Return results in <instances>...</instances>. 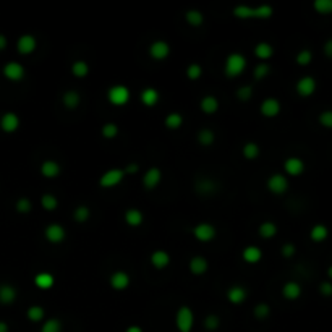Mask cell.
<instances>
[{"instance_id":"obj_11","label":"cell","mask_w":332,"mask_h":332,"mask_svg":"<svg viewBox=\"0 0 332 332\" xmlns=\"http://www.w3.org/2000/svg\"><path fill=\"white\" fill-rule=\"evenodd\" d=\"M149 57L154 60H165L170 55V46L165 41H154L147 49Z\"/></svg>"},{"instance_id":"obj_51","label":"cell","mask_w":332,"mask_h":332,"mask_svg":"<svg viewBox=\"0 0 332 332\" xmlns=\"http://www.w3.org/2000/svg\"><path fill=\"white\" fill-rule=\"evenodd\" d=\"M237 97H238L240 101H243V102L250 101L251 97H253V88H251L250 84H247V86H240L238 91H237Z\"/></svg>"},{"instance_id":"obj_18","label":"cell","mask_w":332,"mask_h":332,"mask_svg":"<svg viewBox=\"0 0 332 332\" xmlns=\"http://www.w3.org/2000/svg\"><path fill=\"white\" fill-rule=\"evenodd\" d=\"M248 297L247 288L242 285H233L227 290V300L230 301L232 305H242Z\"/></svg>"},{"instance_id":"obj_41","label":"cell","mask_w":332,"mask_h":332,"mask_svg":"<svg viewBox=\"0 0 332 332\" xmlns=\"http://www.w3.org/2000/svg\"><path fill=\"white\" fill-rule=\"evenodd\" d=\"M89 217H91V209L88 206H84V204H79L75 209V212H73V219H75L78 224L88 222Z\"/></svg>"},{"instance_id":"obj_53","label":"cell","mask_w":332,"mask_h":332,"mask_svg":"<svg viewBox=\"0 0 332 332\" xmlns=\"http://www.w3.org/2000/svg\"><path fill=\"white\" fill-rule=\"evenodd\" d=\"M280 253L285 258H292V256H295V253H297V248H295L293 243H285L284 247H282Z\"/></svg>"},{"instance_id":"obj_7","label":"cell","mask_w":332,"mask_h":332,"mask_svg":"<svg viewBox=\"0 0 332 332\" xmlns=\"http://www.w3.org/2000/svg\"><path fill=\"white\" fill-rule=\"evenodd\" d=\"M24 75H26V70L20 62H8L3 66V76L8 81H21Z\"/></svg>"},{"instance_id":"obj_20","label":"cell","mask_w":332,"mask_h":332,"mask_svg":"<svg viewBox=\"0 0 332 332\" xmlns=\"http://www.w3.org/2000/svg\"><path fill=\"white\" fill-rule=\"evenodd\" d=\"M60 172H62V167H60V164L57 161H52V159H47L41 164V174L42 177L46 178H55L60 175Z\"/></svg>"},{"instance_id":"obj_19","label":"cell","mask_w":332,"mask_h":332,"mask_svg":"<svg viewBox=\"0 0 332 332\" xmlns=\"http://www.w3.org/2000/svg\"><path fill=\"white\" fill-rule=\"evenodd\" d=\"M282 295H284V298L288 301L298 300L301 297V285L295 280H288L284 284V287H282Z\"/></svg>"},{"instance_id":"obj_38","label":"cell","mask_w":332,"mask_h":332,"mask_svg":"<svg viewBox=\"0 0 332 332\" xmlns=\"http://www.w3.org/2000/svg\"><path fill=\"white\" fill-rule=\"evenodd\" d=\"M328 235H329L328 227L323 225V224H318V225H315V227H313V229H311V232H310V237H311V240H313V242H316V243H321V242H324V240L328 238Z\"/></svg>"},{"instance_id":"obj_45","label":"cell","mask_w":332,"mask_h":332,"mask_svg":"<svg viewBox=\"0 0 332 332\" xmlns=\"http://www.w3.org/2000/svg\"><path fill=\"white\" fill-rule=\"evenodd\" d=\"M313 7L319 15H331L332 13V0H316Z\"/></svg>"},{"instance_id":"obj_16","label":"cell","mask_w":332,"mask_h":332,"mask_svg":"<svg viewBox=\"0 0 332 332\" xmlns=\"http://www.w3.org/2000/svg\"><path fill=\"white\" fill-rule=\"evenodd\" d=\"M188 269L193 275H204L209 269V263L204 256H193L188 263Z\"/></svg>"},{"instance_id":"obj_49","label":"cell","mask_w":332,"mask_h":332,"mask_svg":"<svg viewBox=\"0 0 332 332\" xmlns=\"http://www.w3.org/2000/svg\"><path fill=\"white\" fill-rule=\"evenodd\" d=\"M220 326V318L217 315H207L204 318V329L207 331H217Z\"/></svg>"},{"instance_id":"obj_50","label":"cell","mask_w":332,"mask_h":332,"mask_svg":"<svg viewBox=\"0 0 332 332\" xmlns=\"http://www.w3.org/2000/svg\"><path fill=\"white\" fill-rule=\"evenodd\" d=\"M15 207H16V211L20 214H28V212H31L33 202H31V199H28V198H20L16 201Z\"/></svg>"},{"instance_id":"obj_59","label":"cell","mask_w":332,"mask_h":332,"mask_svg":"<svg viewBox=\"0 0 332 332\" xmlns=\"http://www.w3.org/2000/svg\"><path fill=\"white\" fill-rule=\"evenodd\" d=\"M0 332H8V324L5 321H0Z\"/></svg>"},{"instance_id":"obj_30","label":"cell","mask_w":332,"mask_h":332,"mask_svg":"<svg viewBox=\"0 0 332 332\" xmlns=\"http://www.w3.org/2000/svg\"><path fill=\"white\" fill-rule=\"evenodd\" d=\"M255 55L264 62V60H267L274 55V47L269 42H260V44L255 46Z\"/></svg>"},{"instance_id":"obj_34","label":"cell","mask_w":332,"mask_h":332,"mask_svg":"<svg viewBox=\"0 0 332 332\" xmlns=\"http://www.w3.org/2000/svg\"><path fill=\"white\" fill-rule=\"evenodd\" d=\"M242 154H243L245 159H247V161H255V159L260 157L261 149H260V146H258L256 143H253V141H250V143H247V144L243 146Z\"/></svg>"},{"instance_id":"obj_13","label":"cell","mask_w":332,"mask_h":332,"mask_svg":"<svg viewBox=\"0 0 332 332\" xmlns=\"http://www.w3.org/2000/svg\"><path fill=\"white\" fill-rule=\"evenodd\" d=\"M162 182V172L159 167H151L144 172L143 175V187L146 190H154Z\"/></svg>"},{"instance_id":"obj_4","label":"cell","mask_w":332,"mask_h":332,"mask_svg":"<svg viewBox=\"0 0 332 332\" xmlns=\"http://www.w3.org/2000/svg\"><path fill=\"white\" fill-rule=\"evenodd\" d=\"M125 178L124 169H109L107 172H104L99 178V187L101 188H115L119 187Z\"/></svg>"},{"instance_id":"obj_1","label":"cell","mask_w":332,"mask_h":332,"mask_svg":"<svg viewBox=\"0 0 332 332\" xmlns=\"http://www.w3.org/2000/svg\"><path fill=\"white\" fill-rule=\"evenodd\" d=\"M247 68V57L238 52H233L227 55L224 64V73L227 78H237Z\"/></svg>"},{"instance_id":"obj_22","label":"cell","mask_w":332,"mask_h":332,"mask_svg":"<svg viewBox=\"0 0 332 332\" xmlns=\"http://www.w3.org/2000/svg\"><path fill=\"white\" fill-rule=\"evenodd\" d=\"M151 264L156 269H165L170 264V255L164 250H156L149 258Z\"/></svg>"},{"instance_id":"obj_14","label":"cell","mask_w":332,"mask_h":332,"mask_svg":"<svg viewBox=\"0 0 332 332\" xmlns=\"http://www.w3.org/2000/svg\"><path fill=\"white\" fill-rule=\"evenodd\" d=\"M0 128L5 133H15L20 128V117L15 112H5L0 117Z\"/></svg>"},{"instance_id":"obj_17","label":"cell","mask_w":332,"mask_h":332,"mask_svg":"<svg viewBox=\"0 0 332 332\" xmlns=\"http://www.w3.org/2000/svg\"><path fill=\"white\" fill-rule=\"evenodd\" d=\"M284 170L285 174L292 177H298L305 172V162L300 157H288L284 162Z\"/></svg>"},{"instance_id":"obj_57","label":"cell","mask_w":332,"mask_h":332,"mask_svg":"<svg viewBox=\"0 0 332 332\" xmlns=\"http://www.w3.org/2000/svg\"><path fill=\"white\" fill-rule=\"evenodd\" d=\"M125 332H143V329H141L139 326L132 324V326H128V328L125 329Z\"/></svg>"},{"instance_id":"obj_58","label":"cell","mask_w":332,"mask_h":332,"mask_svg":"<svg viewBox=\"0 0 332 332\" xmlns=\"http://www.w3.org/2000/svg\"><path fill=\"white\" fill-rule=\"evenodd\" d=\"M7 42H8L7 38H5L3 34H0V51H3V49L7 47Z\"/></svg>"},{"instance_id":"obj_32","label":"cell","mask_w":332,"mask_h":332,"mask_svg":"<svg viewBox=\"0 0 332 332\" xmlns=\"http://www.w3.org/2000/svg\"><path fill=\"white\" fill-rule=\"evenodd\" d=\"M71 75L76 76V78H86L89 75V65L88 62H84V60H75V62L71 64Z\"/></svg>"},{"instance_id":"obj_55","label":"cell","mask_w":332,"mask_h":332,"mask_svg":"<svg viewBox=\"0 0 332 332\" xmlns=\"http://www.w3.org/2000/svg\"><path fill=\"white\" fill-rule=\"evenodd\" d=\"M324 55L326 57H329V59H332V39H328L324 42Z\"/></svg>"},{"instance_id":"obj_23","label":"cell","mask_w":332,"mask_h":332,"mask_svg":"<svg viewBox=\"0 0 332 332\" xmlns=\"http://www.w3.org/2000/svg\"><path fill=\"white\" fill-rule=\"evenodd\" d=\"M18 297V292L13 285L10 284H2L0 285V303L2 305H11L15 303V300Z\"/></svg>"},{"instance_id":"obj_56","label":"cell","mask_w":332,"mask_h":332,"mask_svg":"<svg viewBox=\"0 0 332 332\" xmlns=\"http://www.w3.org/2000/svg\"><path fill=\"white\" fill-rule=\"evenodd\" d=\"M138 169H139L138 164H128L127 167L124 169V172H125V175H128V174H136Z\"/></svg>"},{"instance_id":"obj_28","label":"cell","mask_w":332,"mask_h":332,"mask_svg":"<svg viewBox=\"0 0 332 332\" xmlns=\"http://www.w3.org/2000/svg\"><path fill=\"white\" fill-rule=\"evenodd\" d=\"M125 222H127V225H130V227H139L141 224L144 222V214L136 207H130L125 212Z\"/></svg>"},{"instance_id":"obj_12","label":"cell","mask_w":332,"mask_h":332,"mask_svg":"<svg viewBox=\"0 0 332 332\" xmlns=\"http://www.w3.org/2000/svg\"><path fill=\"white\" fill-rule=\"evenodd\" d=\"M36 47H38V41L33 34H23L16 41V49L21 55H31Z\"/></svg>"},{"instance_id":"obj_40","label":"cell","mask_w":332,"mask_h":332,"mask_svg":"<svg viewBox=\"0 0 332 332\" xmlns=\"http://www.w3.org/2000/svg\"><path fill=\"white\" fill-rule=\"evenodd\" d=\"M26 316H28V319L31 323H41L42 319H44V316H46V311H44V308H42V306L33 305V306H29V308H28Z\"/></svg>"},{"instance_id":"obj_54","label":"cell","mask_w":332,"mask_h":332,"mask_svg":"<svg viewBox=\"0 0 332 332\" xmlns=\"http://www.w3.org/2000/svg\"><path fill=\"white\" fill-rule=\"evenodd\" d=\"M319 292H321V295H324V297H332V282H321Z\"/></svg>"},{"instance_id":"obj_15","label":"cell","mask_w":332,"mask_h":332,"mask_svg":"<svg viewBox=\"0 0 332 332\" xmlns=\"http://www.w3.org/2000/svg\"><path fill=\"white\" fill-rule=\"evenodd\" d=\"M260 110L264 117L274 119V117H277L280 114V102L279 99H275V97H266V99L261 102Z\"/></svg>"},{"instance_id":"obj_60","label":"cell","mask_w":332,"mask_h":332,"mask_svg":"<svg viewBox=\"0 0 332 332\" xmlns=\"http://www.w3.org/2000/svg\"><path fill=\"white\" fill-rule=\"evenodd\" d=\"M328 275L332 279V266H329V269H328Z\"/></svg>"},{"instance_id":"obj_3","label":"cell","mask_w":332,"mask_h":332,"mask_svg":"<svg viewBox=\"0 0 332 332\" xmlns=\"http://www.w3.org/2000/svg\"><path fill=\"white\" fill-rule=\"evenodd\" d=\"M130 97H132V93H130V89H128V86H125V84L110 86L107 91V99L115 107L127 106V104L130 102Z\"/></svg>"},{"instance_id":"obj_9","label":"cell","mask_w":332,"mask_h":332,"mask_svg":"<svg viewBox=\"0 0 332 332\" xmlns=\"http://www.w3.org/2000/svg\"><path fill=\"white\" fill-rule=\"evenodd\" d=\"M130 275H128L125 270H115V272L110 275L109 279V285L114 288L117 292H122V290H127L128 287H130Z\"/></svg>"},{"instance_id":"obj_21","label":"cell","mask_w":332,"mask_h":332,"mask_svg":"<svg viewBox=\"0 0 332 332\" xmlns=\"http://www.w3.org/2000/svg\"><path fill=\"white\" fill-rule=\"evenodd\" d=\"M216 188H217V183L209 177H202L199 180H196V183H195V190L199 195H212L216 192Z\"/></svg>"},{"instance_id":"obj_39","label":"cell","mask_w":332,"mask_h":332,"mask_svg":"<svg viewBox=\"0 0 332 332\" xmlns=\"http://www.w3.org/2000/svg\"><path fill=\"white\" fill-rule=\"evenodd\" d=\"M258 232H260V235L263 238H266V240L274 238L275 235H277V225H275L274 222H270V220H266V222H263L260 225V230Z\"/></svg>"},{"instance_id":"obj_5","label":"cell","mask_w":332,"mask_h":332,"mask_svg":"<svg viewBox=\"0 0 332 332\" xmlns=\"http://www.w3.org/2000/svg\"><path fill=\"white\" fill-rule=\"evenodd\" d=\"M266 187L267 190L272 195L275 196H280V195H285L287 190H288V178L282 174H272L266 182Z\"/></svg>"},{"instance_id":"obj_44","label":"cell","mask_w":332,"mask_h":332,"mask_svg":"<svg viewBox=\"0 0 332 332\" xmlns=\"http://www.w3.org/2000/svg\"><path fill=\"white\" fill-rule=\"evenodd\" d=\"M269 73H270V65L264 64V62H261V64H258V65L255 66V70H253V76H255L256 81H263L264 78H267Z\"/></svg>"},{"instance_id":"obj_46","label":"cell","mask_w":332,"mask_h":332,"mask_svg":"<svg viewBox=\"0 0 332 332\" xmlns=\"http://www.w3.org/2000/svg\"><path fill=\"white\" fill-rule=\"evenodd\" d=\"M295 60H297V64L301 65V66L310 65L311 60H313V52L310 51V49H301V51L297 54V59Z\"/></svg>"},{"instance_id":"obj_26","label":"cell","mask_w":332,"mask_h":332,"mask_svg":"<svg viewBox=\"0 0 332 332\" xmlns=\"http://www.w3.org/2000/svg\"><path fill=\"white\" fill-rule=\"evenodd\" d=\"M243 261L248 263V264H258L261 260H263V251L261 248L255 247V245H250V247H247L243 250Z\"/></svg>"},{"instance_id":"obj_36","label":"cell","mask_w":332,"mask_h":332,"mask_svg":"<svg viewBox=\"0 0 332 332\" xmlns=\"http://www.w3.org/2000/svg\"><path fill=\"white\" fill-rule=\"evenodd\" d=\"M164 124L169 130H178V128L183 125V115L180 112H170L165 117Z\"/></svg>"},{"instance_id":"obj_10","label":"cell","mask_w":332,"mask_h":332,"mask_svg":"<svg viewBox=\"0 0 332 332\" xmlns=\"http://www.w3.org/2000/svg\"><path fill=\"white\" fill-rule=\"evenodd\" d=\"M316 79L313 76H303L300 78L297 81V86H295V89H297V94L301 96V97H310L315 94L316 91Z\"/></svg>"},{"instance_id":"obj_33","label":"cell","mask_w":332,"mask_h":332,"mask_svg":"<svg viewBox=\"0 0 332 332\" xmlns=\"http://www.w3.org/2000/svg\"><path fill=\"white\" fill-rule=\"evenodd\" d=\"M185 20H187V23L190 24V26L199 28L201 24L204 23V15H202L199 10L192 8V10H188L187 13H185Z\"/></svg>"},{"instance_id":"obj_37","label":"cell","mask_w":332,"mask_h":332,"mask_svg":"<svg viewBox=\"0 0 332 332\" xmlns=\"http://www.w3.org/2000/svg\"><path fill=\"white\" fill-rule=\"evenodd\" d=\"M41 206H42V209H44V211H49V212L55 211V209L59 207V199H57V196L52 195V193L42 195V196H41Z\"/></svg>"},{"instance_id":"obj_48","label":"cell","mask_w":332,"mask_h":332,"mask_svg":"<svg viewBox=\"0 0 332 332\" xmlns=\"http://www.w3.org/2000/svg\"><path fill=\"white\" fill-rule=\"evenodd\" d=\"M253 315L256 319H266L270 315V306L267 303H258L253 310Z\"/></svg>"},{"instance_id":"obj_52","label":"cell","mask_w":332,"mask_h":332,"mask_svg":"<svg viewBox=\"0 0 332 332\" xmlns=\"http://www.w3.org/2000/svg\"><path fill=\"white\" fill-rule=\"evenodd\" d=\"M319 124L324 128H332V110H324L319 114Z\"/></svg>"},{"instance_id":"obj_6","label":"cell","mask_w":332,"mask_h":332,"mask_svg":"<svg viewBox=\"0 0 332 332\" xmlns=\"http://www.w3.org/2000/svg\"><path fill=\"white\" fill-rule=\"evenodd\" d=\"M216 235H217L216 227L209 222H199V224H196L193 229V237L202 243L212 242V240L216 238Z\"/></svg>"},{"instance_id":"obj_8","label":"cell","mask_w":332,"mask_h":332,"mask_svg":"<svg viewBox=\"0 0 332 332\" xmlns=\"http://www.w3.org/2000/svg\"><path fill=\"white\" fill-rule=\"evenodd\" d=\"M44 237L51 243H62L66 238V230L60 224H49L44 229Z\"/></svg>"},{"instance_id":"obj_27","label":"cell","mask_w":332,"mask_h":332,"mask_svg":"<svg viewBox=\"0 0 332 332\" xmlns=\"http://www.w3.org/2000/svg\"><path fill=\"white\" fill-rule=\"evenodd\" d=\"M55 284V277L51 274V272H39L36 274L34 277V285L41 288V290H49V288H52Z\"/></svg>"},{"instance_id":"obj_43","label":"cell","mask_w":332,"mask_h":332,"mask_svg":"<svg viewBox=\"0 0 332 332\" xmlns=\"http://www.w3.org/2000/svg\"><path fill=\"white\" fill-rule=\"evenodd\" d=\"M101 134L106 139H114L117 134H119V125L114 124V122H109V124H104L101 128Z\"/></svg>"},{"instance_id":"obj_2","label":"cell","mask_w":332,"mask_h":332,"mask_svg":"<svg viewBox=\"0 0 332 332\" xmlns=\"http://www.w3.org/2000/svg\"><path fill=\"white\" fill-rule=\"evenodd\" d=\"M175 328L178 332H192L195 328V313L187 305H182L175 313Z\"/></svg>"},{"instance_id":"obj_24","label":"cell","mask_w":332,"mask_h":332,"mask_svg":"<svg viewBox=\"0 0 332 332\" xmlns=\"http://www.w3.org/2000/svg\"><path fill=\"white\" fill-rule=\"evenodd\" d=\"M199 109H201V112H204L207 115L216 114L217 110H219V99H217L216 96H211V94L204 96L199 101Z\"/></svg>"},{"instance_id":"obj_42","label":"cell","mask_w":332,"mask_h":332,"mask_svg":"<svg viewBox=\"0 0 332 332\" xmlns=\"http://www.w3.org/2000/svg\"><path fill=\"white\" fill-rule=\"evenodd\" d=\"M41 332H62V321L57 318H49L42 324Z\"/></svg>"},{"instance_id":"obj_35","label":"cell","mask_w":332,"mask_h":332,"mask_svg":"<svg viewBox=\"0 0 332 332\" xmlns=\"http://www.w3.org/2000/svg\"><path fill=\"white\" fill-rule=\"evenodd\" d=\"M274 15V8L270 5H260L256 8H251V18H256V20H267Z\"/></svg>"},{"instance_id":"obj_25","label":"cell","mask_w":332,"mask_h":332,"mask_svg":"<svg viewBox=\"0 0 332 332\" xmlns=\"http://www.w3.org/2000/svg\"><path fill=\"white\" fill-rule=\"evenodd\" d=\"M159 99H161V94H159V91L156 88H144L141 91V102H143L146 107L157 106Z\"/></svg>"},{"instance_id":"obj_31","label":"cell","mask_w":332,"mask_h":332,"mask_svg":"<svg viewBox=\"0 0 332 332\" xmlns=\"http://www.w3.org/2000/svg\"><path fill=\"white\" fill-rule=\"evenodd\" d=\"M198 143L204 147H209L214 144V141H216V133H214L211 128H201L198 132Z\"/></svg>"},{"instance_id":"obj_47","label":"cell","mask_w":332,"mask_h":332,"mask_svg":"<svg viewBox=\"0 0 332 332\" xmlns=\"http://www.w3.org/2000/svg\"><path fill=\"white\" fill-rule=\"evenodd\" d=\"M202 75V68L199 64H190L187 66V78L192 79V81H196V79H199Z\"/></svg>"},{"instance_id":"obj_29","label":"cell","mask_w":332,"mask_h":332,"mask_svg":"<svg viewBox=\"0 0 332 332\" xmlns=\"http://www.w3.org/2000/svg\"><path fill=\"white\" fill-rule=\"evenodd\" d=\"M62 102H64V106L68 110H75V109L79 107V104H81V96H79L78 91L70 89V91H66V93L64 94Z\"/></svg>"}]
</instances>
